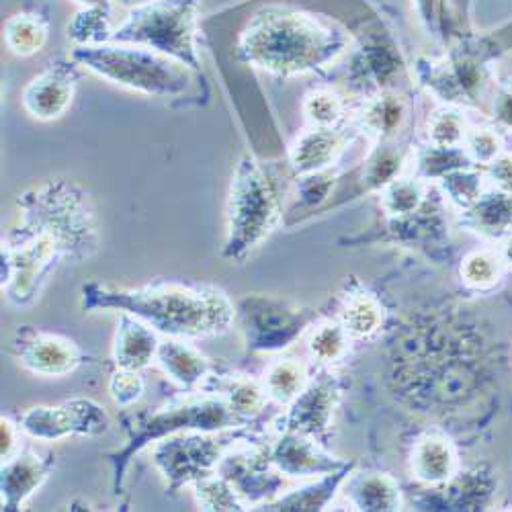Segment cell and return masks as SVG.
<instances>
[{
	"label": "cell",
	"mask_w": 512,
	"mask_h": 512,
	"mask_svg": "<svg viewBox=\"0 0 512 512\" xmlns=\"http://www.w3.org/2000/svg\"><path fill=\"white\" fill-rule=\"evenodd\" d=\"M461 213L463 224L484 238L500 240L512 234V193L492 189Z\"/></svg>",
	"instance_id": "cell-24"
},
{
	"label": "cell",
	"mask_w": 512,
	"mask_h": 512,
	"mask_svg": "<svg viewBox=\"0 0 512 512\" xmlns=\"http://www.w3.org/2000/svg\"><path fill=\"white\" fill-rule=\"evenodd\" d=\"M345 109V99L330 89L312 91L304 101V115L312 127H338Z\"/></svg>",
	"instance_id": "cell-41"
},
{
	"label": "cell",
	"mask_w": 512,
	"mask_h": 512,
	"mask_svg": "<svg viewBox=\"0 0 512 512\" xmlns=\"http://www.w3.org/2000/svg\"><path fill=\"white\" fill-rule=\"evenodd\" d=\"M125 443L109 455L113 465V482L119 490L132 457L144 447L187 431L222 433L248 426V420L238 416L232 406L218 394H203L187 400H177L154 410L125 414L121 418Z\"/></svg>",
	"instance_id": "cell-6"
},
{
	"label": "cell",
	"mask_w": 512,
	"mask_h": 512,
	"mask_svg": "<svg viewBox=\"0 0 512 512\" xmlns=\"http://www.w3.org/2000/svg\"><path fill=\"white\" fill-rule=\"evenodd\" d=\"M201 388L209 394H220L232 406V410L246 420L261 414L269 402L265 383L256 381L248 375L211 373Z\"/></svg>",
	"instance_id": "cell-23"
},
{
	"label": "cell",
	"mask_w": 512,
	"mask_h": 512,
	"mask_svg": "<svg viewBox=\"0 0 512 512\" xmlns=\"http://www.w3.org/2000/svg\"><path fill=\"white\" fill-rule=\"evenodd\" d=\"M334 181L336 177L332 170H322V173L300 177V181H297V195H300L302 205L316 207L324 203L334 187Z\"/></svg>",
	"instance_id": "cell-44"
},
{
	"label": "cell",
	"mask_w": 512,
	"mask_h": 512,
	"mask_svg": "<svg viewBox=\"0 0 512 512\" xmlns=\"http://www.w3.org/2000/svg\"><path fill=\"white\" fill-rule=\"evenodd\" d=\"M349 35L316 15L269 7L254 13L238 35L236 58L273 76L322 70L347 52Z\"/></svg>",
	"instance_id": "cell-4"
},
{
	"label": "cell",
	"mask_w": 512,
	"mask_h": 512,
	"mask_svg": "<svg viewBox=\"0 0 512 512\" xmlns=\"http://www.w3.org/2000/svg\"><path fill=\"white\" fill-rule=\"evenodd\" d=\"M246 506L267 504L281 496L283 476L273 467L267 447H232L218 465Z\"/></svg>",
	"instance_id": "cell-13"
},
{
	"label": "cell",
	"mask_w": 512,
	"mask_h": 512,
	"mask_svg": "<svg viewBox=\"0 0 512 512\" xmlns=\"http://www.w3.org/2000/svg\"><path fill=\"white\" fill-rule=\"evenodd\" d=\"M347 498L355 510L392 512L402 506L398 482L388 474H361L347 484Z\"/></svg>",
	"instance_id": "cell-25"
},
{
	"label": "cell",
	"mask_w": 512,
	"mask_h": 512,
	"mask_svg": "<svg viewBox=\"0 0 512 512\" xmlns=\"http://www.w3.org/2000/svg\"><path fill=\"white\" fill-rule=\"evenodd\" d=\"M502 271H504V265H502L500 254L492 250H476L472 254H467L459 267V275L463 283L472 289L494 287Z\"/></svg>",
	"instance_id": "cell-37"
},
{
	"label": "cell",
	"mask_w": 512,
	"mask_h": 512,
	"mask_svg": "<svg viewBox=\"0 0 512 512\" xmlns=\"http://www.w3.org/2000/svg\"><path fill=\"white\" fill-rule=\"evenodd\" d=\"M353 134L347 127H310L289 150V162L297 177H306L330 166L351 144Z\"/></svg>",
	"instance_id": "cell-18"
},
{
	"label": "cell",
	"mask_w": 512,
	"mask_h": 512,
	"mask_svg": "<svg viewBox=\"0 0 512 512\" xmlns=\"http://www.w3.org/2000/svg\"><path fill=\"white\" fill-rule=\"evenodd\" d=\"M439 183L447 199L461 211L472 207L484 193V175H480L472 166L453 170V173L445 175Z\"/></svg>",
	"instance_id": "cell-40"
},
{
	"label": "cell",
	"mask_w": 512,
	"mask_h": 512,
	"mask_svg": "<svg viewBox=\"0 0 512 512\" xmlns=\"http://www.w3.org/2000/svg\"><path fill=\"white\" fill-rule=\"evenodd\" d=\"M353 469V463H347L343 469H338L334 474L322 476L320 482L291 490L289 494L277 496L275 500L263 504V510H281V512H291V510H300V512H312V510H322L330 504L334 498L336 490L345 484Z\"/></svg>",
	"instance_id": "cell-26"
},
{
	"label": "cell",
	"mask_w": 512,
	"mask_h": 512,
	"mask_svg": "<svg viewBox=\"0 0 512 512\" xmlns=\"http://www.w3.org/2000/svg\"><path fill=\"white\" fill-rule=\"evenodd\" d=\"M338 320L347 328L351 338L365 340L375 336L383 328V324H386V310H383L381 302L371 293L353 291L345 295Z\"/></svg>",
	"instance_id": "cell-27"
},
{
	"label": "cell",
	"mask_w": 512,
	"mask_h": 512,
	"mask_svg": "<svg viewBox=\"0 0 512 512\" xmlns=\"http://www.w3.org/2000/svg\"><path fill=\"white\" fill-rule=\"evenodd\" d=\"M52 467V453H37L29 449L19 451L15 457L5 461L3 472H0V506H3V512L19 510L33 492L44 486Z\"/></svg>",
	"instance_id": "cell-17"
},
{
	"label": "cell",
	"mask_w": 512,
	"mask_h": 512,
	"mask_svg": "<svg viewBox=\"0 0 512 512\" xmlns=\"http://www.w3.org/2000/svg\"><path fill=\"white\" fill-rule=\"evenodd\" d=\"M349 345L351 334L343 324H340V320L322 322L318 328H314L308 343L312 357L326 365L343 361L345 355L349 353Z\"/></svg>",
	"instance_id": "cell-34"
},
{
	"label": "cell",
	"mask_w": 512,
	"mask_h": 512,
	"mask_svg": "<svg viewBox=\"0 0 512 512\" xmlns=\"http://www.w3.org/2000/svg\"><path fill=\"white\" fill-rule=\"evenodd\" d=\"M472 158L467 156L463 146L459 148H441L426 144V148L416 156V177L422 181H441L445 175L457 168L472 166Z\"/></svg>",
	"instance_id": "cell-33"
},
{
	"label": "cell",
	"mask_w": 512,
	"mask_h": 512,
	"mask_svg": "<svg viewBox=\"0 0 512 512\" xmlns=\"http://www.w3.org/2000/svg\"><path fill=\"white\" fill-rule=\"evenodd\" d=\"M312 312L277 297L248 293L236 304V324L252 351L287 349L312 322Z\"/></svg>",
	"instance_id": "cell-10"
},
{
	"label": "cell",
	"mask_w": 512,
	"mask_h": 512,
	"mask_svg": "<svg viewBox=\"0 0 512 512\" xmlns=\"http://www.w3.org/2000/svg\"><path fill=\"white\" fill-rule=\"evenodd\" d=\"M412 476L424 486H441L457 474V453L439 435L422 437L412 449Z\"/></svg>",
	"instance_id": "cell-22"
},
{
	"label": "cell",
	"mask_w": 512,
	"mask_h": 512,
	"mask_svg": "<svg viewBox=\"0 0 512 512\" xmlns=\"http://www.w3.org/2000/svg\"><path fill=\"white\" fill-rule=\"evenodd\" d=\"M78 76V64L72 58L54 60L25 87L21 95L23 109L39 121L62 117L74 101Z\"/></svg>",
	"instance_id": "cell-14"
},
{
	"label": "cell",
	"mask_w": 512,
	"mask_h": 512,
	"mask_svg": "<svg viewBox=\"0 0 512 512\" xmlns=\"http://www.w3.org/2000/svg\"><path fill=\"white\" fill-rule=\"evenodd\" d=\"M267 449L273 467L285 478H322L347 465V461L322 451L316 439L300 433L281 431V437L273 445H267Z\"/></svg>",
	"instance_id": "cell-15"
},
{
	"label": "cell",
	"mask_w": 512,
	"mask_h": 512,
	"mask_svg": "<svg viewBox=\"0 0 512 512\" xmlns=\"http://www.w3.org/2000/svg\"><path fill=\"white\" fill-rule=\"evenodd\" d=\"M19 422H13L9 416L0 418V459L9 461L19 453Z\"/></svg>",
	"instance_id": "cell-46"
},
{
	"label": "cell",
	"mask_w": 512,
	"mask_h": 512,
	"mask_svg": "<svg viewBox=\"0 0 512 512\" xmlns=\"http://www.w3.org/2000/svg\"><path fill=\"white\" fill-rule=\"evenodd\" d=\"M500 259H502V265L504 269L512 271V234H508L500 246Z\"/></svg>",
	"instance_id": "cell-48"
},
{
	"label": "cell",
	"mask_w": 512,
	"mask_h": 512,
	"mask_svg": "<svg viewBox=\"0 0 512 512\" xmlns=\"http://www.w3.org/2000/svg\"><path fill=\"white\" fill-rule=\"evenodd\" d=\"M113 3H117L119 7H123V9H127V11H132V9H136V7L144 5V3H148V0H113Z\"/></svg>",
	"instance_id": "cell-50"
},
{
	"label": "cell",
	"mask_w": 512,
	"mask_h": 512,
	"mask_svg": "<svg viewBox=\"0 0 512 512\" xmlns=\"http://www.w3.org/2000/svg\"><path fill=\"white\" fill-rule=\"evenodd\" d=\"M338 402V386L330 375L310 381L291 404L287 414L281 418V431L300 433L310 439H322L334 416Z\"/></svg>",
	"instance_id": "cell-16"
},
{
	"label": "cell",
	"mask_w": 512,
	"mask_h": 512,
	"mask_svg": "<svg viewBox=\"0 0 512 512\" xmlns=\"http://www.w3.org/2000/svg\"><path fill=\"white\" fill-rule=\"evenodd\" d=\"M467 125L459 111L455 109H439L435 111L429 121H426V142L431 146L441 148H459L465 142Z\"/></svg>",
	"instance_id": "cell-39"
},
{
	"label": "cell",
	"mask_w": 512,
	"mask_h": 512,
	"mask_svg": "<svg viewBox=\"0 0 512 512\" xmlns=\"http://www.w3.org/2000/svg\"><path fill=\"white\" fill-rule=\"evenodd\" d=\"M19 224L3 240V289L15 308L31 306L62 261H84L99 248L89 193L52 179L17 199Z\"/></svg>",
	"instance_id": "cell-2"
},
{
	"label": "cell",
	"mask_w": 512,
	"mask_h": 512,
	"mask_svg": "<svg viewBox=\"0 0 512 512\" xmlns=\"http://www.w3.org/2000/svg\"><path fill=\"white\" fill-rule=\"evenodd\" d=\"M492 482L482 472L455 474L449 482L441 486H433L437 490L435 506H447L449 510H474L484 498L490 496Z\"/></svg>",
	"instance_id": "cell-28"
},
{
	"label": "cell",
	"mask_w": 512,
	"mask_h": 512,
	"mask_svg": "<svg viewBox=\"0 0 512 512\" xmlns=\"http://www.w3.org/2000/svg\"><path fill=\"white\" fill-rule=\"evenodd\" d=\"M484 332L461 314L431 310L402 324L390 347L394 398L418 414L451 416L492 386L494 361Z\"/></svg>",
	"instance_id": "cell-1"
},
{
	"label": "cell",
	"mask_w": 512,
	"mask_h": 512,
	"mask_svg": "<svg viewBox=\"0 0 512 512\" xmlns=\"http://www.w3.org/2000/svg\"><path fill=\"white\" fill-rule=\"evenodd\" d=\"M82 308L132 314L158 334L183 340L224 334L236 322V306L222 289L175 281L132 289L91 281L82 287Z\"/></svg>",
	"instance_id": "cell-3"
},
{
	"label": "cell",
	"mask_w": 512,
	"mask_h": 512,
	"mask_svg": "<svg viewBox=\"0 0 512 512\" xmlns=\"http://www.w3.org/2000/svg\"><path fill=\"white\" fill-rule=\"evenodd\" d=\"M414 5H416V13H418V19L422 21V25L437 35V31L441 27L443 0H414Z\"/></svg>",
	"instance_id": "cell-47"
},
{
	"label": "cell",
	"mask_w": 512,
	"mask_h": 512,
	"mask_svg": "<svg viewBox=\"0 0 512 512\" xmlns=\"http://www.w3.org/2000/svg\"><path fill=\"white\" fill-rule=\"evenodd\" d=\"M160 338L154 328L132 314H121L113 340V361L121 369L142 371L156 361Z\"/></svg>",
	"instance_id": "cell-19"
},
{
	"label": "cell",
	"mask_w": 512,
	"mask_h": 512,
	"mask_svg": "<svg viewBox=\"0 0 512 512\" xmlns=\"http://www.w3.org/2000/svg\"><path fill=\"white\" fill-rule=\"evenodd\" d=\"M463 148L467 156L472 158L476 164H490L498 154H502V142L500 136L488 127H476V130H469L463 142Z\"/></svg>",
	"instance_id": "cell-43"
},
{
	"label": "cell",
	"mask_w": 512,
	"mask_h": 512,
	"mask_svg": "<svg viewBox=\"0 0 512 512\" xmlns=\"http://www.w3.org/2000/svg\"><path fill=\"white\" fill-rule=\"evenodd\" d=\"M404 152L392 142H379L363 166V185L371 191H381L392 181L402 177Z\"/></svg>",
	"instance_id": "cell-32"
},
{
	"label": "cell",
	"mask_w": 512,
	"mask_h": 512,
	"mask_svg": "<svg viewBox=\"0 0 512 512\" xmlns=\"http://www.w3.org/2000/svg\"><path fill=\"white\" fill-rule=\"evenodd\" d=\"M111 11L103 9H82L74 15L72 23L68 25V35L76 46H97L107 44L113 33L111 25Z\"/></svg>",
	"instance_id": "cell-35"
},
{
	"label": "cell",
	"mask_w": 512,
	"mask_h": 512,
	"mask_svg": "<svg viewBox=\"0 0 512 512\" xmlns=\"http://www.w3.org/2000/svg\"><path fill=\"white\" fill-rule=\"evenodd\" d=\"M406 101L396 93H379L365 99L353 127L377 142H392L406 121Z\"/></svg>",
	"instance_id": "cell-21"
},
{
	"label": "cell",
	"mask_w": 512,
	"mask_h": 512,
	"mask_svg": "<svg viewBox=\"0 0 512 512\" xmlns=\"http://www.w3.org/2000/svg\"><path fill=\"white\" fill-rule=\"evenodd\" d=\"M156 363L164 375L183 390L201 388L205 379L213 373L209 359L195 347L187 345L183 338L160 340Z\"/></svg>",
	"instance_id": "cell-20"
},
{
	"label": "cell",
	"mask_w": 512,
	"mask_h": 512,
	"mask_svg": "<svg viewBox=\"0 0 512 512\" xmlns=\"http://www.w3.org/2000/svg\"><path fill=\"white\" fill-rule=\"evenodd\" d=\"M109 396L111 400L121 406H134L136 402H140L144 398L146 392V381L140 375V371H132V369H121L117 367V371L111 373L109 377Z\"/></svg>",
	"instance_id": "cell-42"
},
{
	"label": "cell",
	"mask_w": 512,
	"mask_h": 512,
	"mask_svg": "<svg viewBox=\"0 0 512 512\" xmlns=\"http://www.w3.org/2000/svg\"><path fill=\"white\" fill-rule=\"evenodd\" d=\"M263 383L269 400L279 406H289L308 386V373L295 359H279L267 367Z\"/></svg>",
	"instance_id": "cell-30"
},
{
	"label": "cell",
	"mask_w": 512,
	"mask_h": 512,
	"mask_svg": "<svg viewBox=\"0 0 512 512\" xmlns=\"http://www.w3.org/2000/svg\"><path fill=\"white\" fill-rule=\"evenodd\" d=\"M9 349L27 371L41 377H66L87 361V355L74 340L33 326H19Z\"/></svg>",
	"instance_id": "cell-12"
},
{
	"label": "cell",
	"mask_w": 512,
	"mask_h": 512,
	"mask_svg": "<svg viewBox=\"0 0 512 512\" xmlns=\"http://www.w3.org/2000/svg\"><path fill=\"white\" fill-rule=\"evenodd\" d=\"M193 490H195V500L203 510H218V512L246 510V504L240 500L232 484L220 474H211L199 480L193 486Z\"/></svg>",
	"instance_id": "cell-38"
},
{
	"label": "cell",
	"mask_w": 512,
	"mask_h": 512,
	"mask_svg": "<svg viewBox=\"0 0 512 512\" xmlns=\"http://www.w3.org/2000/svg\"><path fill=\"white\" fill-rule=\"evenodd\" d=\"M486 179L492 189L502 193H512V154H498L490 164H486Z\"/></svg>",
	"instance_id": "cell-45"
},
{
	"label": "cell",
	"mask_w": 512,
	"mask_h": 512,
	"mask_svg": "<svg viewBox=\"0 0 512 512\" xmlns=\"http://www.w3.org/2000/svg\"><path fill=\"white\" fill-rule=\"evenodd\" d=\"M199 7L201 0H148L127 11L125 21L113 29L109 41L156 50L201 74L197 48Z\"/></svg>",
	"instance_id": "cell-8"
},
{
	"label": "cell",
	"mask_w": 512,
	"mask_h": 512,
	"mask_svg": "<svg viewBox=\"0 0 512 512\" xmlns=\"http://www.w3.org/2000/svg\"><path fill=\"white\" fill-rule=\"evenodd\" d=\"M70 58L93 74L148 97H199L201 74L156 50L130 44L74 46Z\"/></svg>",
	"instance_id": "cell-5"
},
{
	"label": "cell",
	"mask_w": 512,
	"mask_h": 512,
	"mask_svg": "<svg viewBox=\"0 0 512 512\" xmlns=\"http://www.w3.org/2000/svg\"><path fill=\"white\" fill-rule=\"evenodd\" d=\"M240 441H244V437L230 431H187L158 441L152 449V461L168 490L179 492L185 486H195L199 480L216 474L224 455Z\"/></svg>",
	"instance_id": "cell-9"
},
{
	"label": "cell",
	"mask_w": 512,
	"mask_h": 512,
	"mask_svg": "<svg viewBox=\"0 0 512 512\" xmlns=\"http://www.w3.org/2000/svg\"><path fill=\"white\" fill-rule=\"evenodd\" d=\"M400 72V62L390 52V48H367L355 62V78L359 82H369L373 89L381 91L383 84H388L392 76Z\"/></svg>",
	"instance_id": "cell-36"
},
{
	"label": "cell",
	"mask_w": 512,
	"mask_h": 512,
	"mask_svg": "<svg viewBox=\"0 0 512 512\" xmlns=\"http://www.w3.org/2000/svg\"><path fill=\"white\" fill-rule=\"evenodd\" d=\"M17 422L21 433L44 443L66 437H101L111 429L107 410L91 398H70L56 406H33Z\"/></svg>",
	"instance_id": "cell-11"
},
{
	"label": "cell",
	"mask_w": 512,
	"mask_h": 512,
	"mask_svg": "<svg viewBox=\"0 0 512 512\" xmlns=\"http://www.w3.org/2000/svg\"><path fill=\"white\" fill-rule=\"evenodd\" d=\"M281 222V201L267 168L252 156L240 158L226 205V238L222 256L244 263Z\"/></svg>",
	"instance_id": "cell-7"
},
{
	"label": "cell",
	"mask_w": 512,
	"mask_h": 512,
	"mask_svg": "<svg viewBox=\"0 0 512 512\" xmlns=\"http://www.w3.org/2000/svg\"><path fill=\"white\" fill-rule=\"evenodd\" d=\"M76 5H80L82 9H103V11H111L113 0H74ZM113 13V11H111Z\"/></svg>",
	"instance_id": "cell-49"
},
{
	"label": "cell",
	"mask_w": 512,
	"mask_h": 512,
	"mask_svg": "<svg viewBox=\"0 0 512 512\" xmlns=\"http://www.w3.org/2000/svg\"><path fill=\"white\" fill-rule=\"evenodd\" d=\"M429 199V183L420 177H398L381 189V209L388 218H404L418 211Z\"/></svg>",
	"instance_id": "cell-31"
},
{
	"label": "cell",
	"mask_w": 512,
	"mask_h": 512,
	"mask_svg": "<svg viewBox=\"0 0 512 512\" xmlns=\"http://www.w3.org/2000/svg\"><path fill=\"white\" fill-rule=\"evenodd\" d=\"M48 21L35 13H17L5 23V44L21 58L33 56L48 44Z\"/></svg>",
	"instance_id": "cell-29"
}]
</instances>
